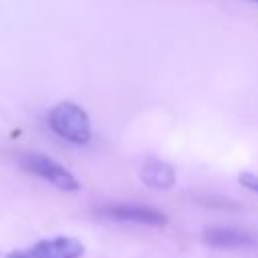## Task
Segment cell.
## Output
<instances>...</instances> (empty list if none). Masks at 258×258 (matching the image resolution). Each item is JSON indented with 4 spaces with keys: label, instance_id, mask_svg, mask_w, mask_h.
Returning <instances> with one entry per match:
<instances>
[{
    "label": "cell",
    "instance_id": "cell-1",
    "mask_svg": "<svg viewBox=\"0 0 258 258\" xmlns=\"http://www.w3.org/2000/svg\"><path fill=\"white\" fill-rule=\"evenodd\" d=\"M48 127L69 143L85 145L91 139V121L77 103L62 101L48 111Z\"/></svg>",
    "mask_w": 258,
    "mask_h": 258
},
{
    "label": "cell",
    "instance_id": "cell-2",
    "mask_svg": "<svg viewBox=\"0 0 258 258\" xmlns=\"http://www.w3.org/2000/svg\"><path fill=\"white\" fill-rule=\"evenodd\" d=\"M20 165L28 173L46 179L48 183H52L58 189H64V191H77L79 189L77 177L64 165L56 163L54 159H50V157H46L42 153H24L20 157Z\"/></svg>",
    "mask_w": 258,
    "mask_h": 258
},
{
    "label": "cell",
    "instance_id": "cell-3",
    "mask_svg": "<svg viewBox=\"0 0 258 258\" xmlns=\"http://www.w3.org/2000/svg\"><path fill=\"white\" fill-rule=\"evenodd\" d=\"M99 216L109 218V220H117V222H135V224H147V226H165L167 218L153 210V208H143V206H135V204H111V206H103L97 210Z\"/></svg>",
    "mask_w": 258,
    "mask_h": 258
},
{
    "label": "cell",
    "instance_id": "cell-4",
    "mask_svg": "<svg viewBox=\"0 0 258 258\" xmlns=\"http://www.w3.org/2000/svg\"><path fill=\"white\" fill-rule=\"evenodd\" d=\"M83 252L85 248L77 238L58 236L34 244L28 254L30 258H81Z\"/></svg>",
    "mask_w": 258,
    "mask_h": 258
},
{
    "label": "cell",
    "instance_id": "cell-5",
    "mask_svg": "<svg viewBox=\"0 0 258 258\" xmlns=\"http://www.w3.org/2000/svg\"><path fill=\"white\" fill-rule=\"evenodd\" d=\"M141 179L153 189H169L175 183V171L169 163L159 159H147L141 165Z\"/></svg>",
    "mask_w": 258,
    "mask_h": 258
},
{
    "label": "cell",
    "instance_id": "cell-6",
    "mask_svg": "<svg viewBox=\"0 0 258 258\" xmlns=\"http://www.w3.org/2000/svg\"><path fill=\"white\" fill-rule=\"evenodd\" d=\"M204 242L218 248H240V246H252L256 244V238L244 230L234 228H214L204 234Z\"/></svg>",
    "mask_w": 258,
    "mask_h": 258
},
{
    "label": "cell",
    "instance_id": "cell-7",
    "mask_svg": "<svg viewBox=\"0 0 258 258\" xmlns=\"http://www.w3.org/2000/svg\"><path fill=\"white\" fill-rule=\"evenodd\" d=\"M238 181H240L246 189H250V191L258 194V173L244 171V173H240V175H238Z\"/></svg>",
    "mask_w": 258,
    "mask_h": 258
},
{
    "label": "cell",
    "instance_id": "cell-8",
    "mask_svg": "<svg viewBox=\"0 0 258 258\" xmlns=\"http://www.w3.org/2000/svg\"><path fill=\"white\" fill-rule=\"evenodd\" d=\"M6 258H30V254H28V252H22V250H16V252L8 254Z\"/></svg>",
    "mask_w": 258,
    "mask_h": 258
},
{
    "label": "cell",
    "instance_id": "cell-9",
    "mask_svg": "<svg viewBox=\"0 0 258 258\" xmlns=\"http://www.w3.org/2000/svg\"><path fill=\"white\" fill-rule=\"evenodd\" d=\"M250 2H254V4H258V0H250Z\"/></svg>",
    "mask_w": 258,
    "mask_h": 258
}]
</instances>
